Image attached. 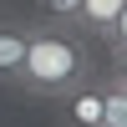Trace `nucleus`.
<instances>
[{"label":"nucleus","instance_id":"obj_9","mask_svg":"<svg viewBox=\"0 0 127 127\" xmlns=\"http://www.w3.org/2000/svg\"><path fill=\"white\" fill-rule=\"evenodd\" d=\"M97 127H112V122H97Z\"/></svg>","mask_w":127,"mask_h":127},{"label":"nucleus","instance_id":"obj_8","mask_svg":"<svg viewBox=\"0 0 127 127\" xmlns=\"http://www.w3.org/2000/svg\"><path fill=\"white\" fill-rule=\"evenodd\" d=\"M107 71L117 81H127V46H112V61H107Z\"/></svg>","mask_w":127,"mask_h":127},{"label":"nucleus","instance_id":"obj_7","mask_svg":"<svg viewBox=\"0 0 127 127\" xmlns=\"http://www.w3.org/2000/svg\"><path fill=\"white\" fill-rule=\"evenodd\" d=\"M107 46H127V5H122V15L112 20V31H107Z\"/></svg>","mask_w":127,"mask_h":127},{"label":"nucleus","instance_id":"obj_6","mask_svg":"<svg viewBox=\"0 0 127 127\" xmlns=\"http://www.w3.org/2000/svg\"><path fill=\"white\" fill-rule=\"evenodd\" d=\"M46 20H61V26H81V0H36Z\"/></svg>","mask_w":127,"mask_h":127},{"label":"nucleus","instance_id":"obj_5","mask_svg":"<svg viewBox=\"0 0 127 127\" xmlns=\"http://www.w3.org/2000/svg\"><path fill=\"white\" fill-rule=\"evenodd\" d=\"M102 76H107V122L127 127V81H117L112 71H102Z\"/></svg>","mask_w":127,"mask_h":127},{"label":"nucleus","instance_id":"obj_1","mask_svg":"<svg viewBox=\"0 0 127 127\" xmlns=\"http://www.w3.org/2000/svg\"><path fill=\"white\" fill-rule=\"evenodd\" d=\"M81 26H61V20H41V26H26V66H20L15 87H26L31 97L61 102L71 87L92 76V46Z\"/></svg>","mask_w":127,"mask_h":127},{"label":"nucleus","instance_id":"obj_4","mask_svg":"<svg viewBox=\"0 0 127 127\" xmlns=\"http://www.w3.org/2000/svg\"><path fill=\"white\" fill-rule=\"evenodd\" d=\"M122 5L127 0H81V31H87L92 41H107V31H112V20L122 15Z\"/></svg>","mask_w":127,"mask_h":127},{"label":"nucleus","instance_id":"obj_2","mask_svg":"<svg viewBox=\"0 0 127 127\" xmlns=\"http://www.w3.org/2000/svg\"><path fill=\"white\" fill-rule=\"evenodd\" d=\"M61 107H66V127H97V122H107V76L92 71L81 87H71L61 97Z\"/></svg>","mask_w":127,"mask_h":127},{"label":"nucleus","instance_id":"obj_3","mask_svg":"<svg viewBox=\"0 0 127 127\" xmlns=\"http://www.w3.org/2000/svg\"><path fill=\"white\" fill-rule=\"evenodd\" d=\"M26 66V26L0 20V81H15Z\"/></svg>","mask_w":127,"mask_h":127}]
</instances>
